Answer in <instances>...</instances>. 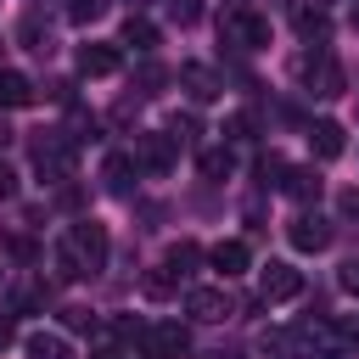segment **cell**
<instances>
[{"mask_svg":"<svg viewBox=\"0 0 359 359\" xmlns=\"http://www.w3.org/2000/svg\"><path fill=\"white\" fill-rule=\"evenodd\" d=\"M107 252H112L107 224H95V219H73L67 236H62V247H56V275H62V280H90V275L107 264Z\"/></svg>","mask_w":359,"mask_h":359,"instance_id":"6da1fadb","label":"cell"},{"mask_svg":"<svg viewBox=\"0 0 359 359\" xmlns=\"http://www.w3.org/2000/svg\"><path fill=\"white\" fill-rule=\"evenodd\" d=\"M219 45H230V50H264L269 45V17L252 11V6H230L219 17Z\"/></svg>","mask_w":359,"mask_h":359,"instance_id":"7a4b0ae2","label":"cell"},{"mask_svg":"<svg viewBox=\"0 0 359 359\" xmlns=\"http://www.w3.org/2000/svg\"><path fill=\"white\" fill-rule=\"evenodd\" d=\"M34 168H39L50 185L73 180V140H67L62 129H39V135H34Z\"/></svg>","mask_w":359,"mask_h":359,"instance_id":"3957f363","label":"cell"},{"mask_svg":"<svg viewBox=\"0 0 359 359\" xmlns=\"http://www.w3.org/2000/svg\"><path fill=\"white\" fill-rule=\"evenodd\" d=\"M297 79H303V90L309 95H342V62L331 56V50H309L303 62H297Z\"/></svg>","mask_w":359,"mask_h":359,"instance_id":"277c9868","label":"cell"},{"mask_svg":"<svg viewBox=\"0 0 359 359\" xmlns=\"http://www.w3.org/2000/svg\"><path fill=\"white\" fill-rule=\"evenodd\" d=\"M135 163H140L146 174H168V168L180 163V140H174L168 129H146V135H135Z\"/></svg>","mask_w":359,"mask_h":359,"instance_id":"5b68a950","label":"cell"},{"mask_svg":"<svg viewBox=\"0 0 359 359\" xmlns=\"http://www.w3.org/2000/svg\"><path fill=\"white\" fill-rule=\"evenodd\" d=\"M185 314L202 320V325H219V320L236 314V297H230L224 286H191V292H185Z\"/></svg>","mask_w":359,"mask_h":359,"instance_id":"8992f818","label":"cell"},{"mask_svg":"<svg viewBox=\"0 0 359 359\" xmlns=\"http://www.w3.org/2000/svg\"><path fill=\"white\" fill-rule=\"evenodd\" d=\"M297 292H303V275L292 264H264L258 269V303H286Z\"/></svg>","mask_w":359,"mask_h":359,"instance_id":"52a82bcc","label":"cell"},{"mask_svg":"<svg viewBox=\"0 0 359 359\" xmlns=\"http://www.w3.org/2000/svg\"><path fill=\"white\" fill-rule=\"evenodd\" d=\"M17 45H22V50H39V56H50V50H56V34H50V17H45L39 6H28V11L17 17Z\"/></svg>","mask_w":359,"mask_h":359,"instance_id":"ba28073f","label":"cell"},{"mask_svg":"<svg viewBox=\"0 0 359 359\" xmlns=\"http://www.w3.org/2000/svg\"><path fill=\"white\" fill-rule=\"evenodd\" d=\"M286 236H292V247H297V252H325V247H331V224H325L314 208H303V213L292 219V230H286Z\"/></svg>","mask_w":359,"mask_h":359,"instance_id":"9c48e42d","label":"cell"},{"mask_svg":"<svg viewBox=\"0 0 359 359\" xmlns=\"http://www.w3.org/2000/svg\"><path fill=\"white\" fill-rule=\"evenodd\" d=\"M118 67H123V50H118V45H107V39L79 45V73H84V79H107V73H118Z\"/></svg>","mask_w":359,"mask_h":359,"instance_id":"30bf717a","label":"cell"},{"mask_svg":"<svg viewBox=\"0 0 359 359\" xmlns=\"http://www.w3.org/2000/svg\"><path fill=\"white\" fill-rule=\"evenodd\" d=\"M180 90L191 95V101H219V73L208 67V62H180Z\"/></svg>","mask_w":359,"mask_h":359,"instance_id":"8fae6325","label":"cell"},{"mask_svg":"<svg viewBox=\"0 0 359 359\" xmlns=\"http://www.w3.org/2000/svg\"><path fill=\"white\" fill-rule=\"evenodd\" d=\"M135 180H140L135 151H112V157H107V168H101V185H107L112 196H135Z\"/></svg>","mask_w":359,"mask_h":359,"instance_id":"7c38bea8","label":"cell"},{"mask_svg":"<svg viewBox=\"0 0 359 359\" xmlns=\"http://www.w3.org/2000/svg\"><path fill=\"white\" fill-rule=\"evenodd\" d=\"M280 191H286V196H292L297 208H314V202H320V191H325V180H320L314 168H286Z\"/></svg>","mask_w":359,"mask_h":359,"instance_id":"4fadbf2b","label":"cell"},{"mask_svg":"<svg viewBox=\"0 0 359 359\" xmlns=\"http://www.w3.org/2000/svg\"><path fill=\"white\" fill-rule=\"evenodd\" d=\"M208 264H213V269H219L224 280H236V275H247L252 252H247V241H236V236H230V241H219V247L208 252Z\"/></svg>","mask_w":359,"mask_h":359,"instance_id":"5bb4252c","label":"cell"},{"mask_svg":"<svg viewBox=\"0 0 359 359\" xmlns=\"http://www.w3.org/2000/svg\"><path fill=\"white\" fill-rule=\"evenodd\" d=\"M309 146H314V157L320 163H331V157H342V123L337 118H320V123H309Z\"/></svg>","mask_w":359,"mask_h":359,"instance_id":"9a60e30c","label":"cell"},{"mask_svg":"<svg viewBox=\"0 0 359 359\" xmlns=\"http://www.w3.org/2000/svg\"><path fill=\"white\" fill-rule=\"evenodd\" d=\"M34 95H39V90H34V79H28V73H11V67L0 73V107H28Z\"/></svg>","mask_w":359,"mask_h":359,"instance_id":"2e32d148","label":"cell"},{"mask_svg":"<svg viewBox=\"0 0 359 359\" xmlns=\"http://www.w3.org/2000/svg\"><path fill=\"white\" fill-rule=\"evenodd\" d=\"M22 348H28V359H73V348H67L62 331H34Z\"/></svg>","mask_w":359,"mask_h":359,"instance_id":"e0dca14e","label":"cell"},{"mask_svg":"<svg viewBox=\"0 0 359 359\" xmlns=\"http://www.w3.org/2000/svg\"><path fill=\"white\" fill-rule=\"evenodd\" d=\"M292 28H297V39H325L331 17H325V6H303V11H292Z\"/></svg>","mask_w":359,"mask_h":359,"instance_id":"ac0fdd59","label":"cell"},{"mask_svg":"<svg viewBox=\"0 0 359 359\" xmlns=\"http://www.w3.org/2000/svg\"><path fill=\"white\" fill-rule=\"evenodd\" d=\"M118 45H135L140 56H151V45H157V28H151L140 11H129V22H123V39H118Z\"/></svg>","mask_w":359,"mask_h":359,"instance_id":"d6986e66","label":"cell"},{"mask_svg":"<svg viewBox=\"0 0 359 359\" xmlns=\"http://www.w3.org/2000/svg\"><path fill=\"white\" fill-rule=\"evenodd\" d=\"M140 292H146V297H174V292H180V275H174L168 264H157V269L140 275Z\"/></svg>","mask_w":359,"mask_h":359,"instance_id":"ffe728a7","label":"cell"},{"mask_svg":"<svg viewBox=\"0 0 359 359\" xmlns=\"http://www.w3.org/2000/svg\"><path fill=\"white\" fill-rule=\"evenodd\" d=\"M163 264H168V269H174V275H180V280H185V275H191V269H196V264H202V247H196V241H174V247H168V258H163Z\"/></svg>","mask_w":359,"mask_h":359,"instance_id":"44dd1931","label":"cell"},{"mask_svg":"<svg viewBox=\"0 0 359 359\" xmlns=\"http://www.w3.org/2000/svg\"><path fill=\"white\" fill-rule=\"evenodd\" d=\"M258 348H264V359H303L292 331H264V342H258Z\"/></svg>","mask_w":359,"mask_h":359,"instance_id":"7402d4cb","label":"cell"},{"mask_svg":"<svg viewBox=\"0 0 359 359\" xmlns=\"http://www.w3.org/2000/svg\"><path fill=\"white\" fill-rule=\"evenodd\" d=\"M230 168H236L230 146H213V151H202V174H208V180H230Z\"/></svg>","mask_w":359,"mask_h":359,"instance_id":"603a6c76","label":"cell"},{"mask_svg":"<svg viewBox=\"0 0 359 359\" xmlns=\"http://www.w3.org/2000/svg\"><path fill=\"white\" fill-rule=\"evenodd\" d=\"M135 84H140V95H163V84H168V73H163L157 62H140V67H135Z\"/></svg>","mask_w":359,"mask_h":359,"instance_id":"cb8c5ba5","label":"cell"},{"mask_svg":"<svg viewBox=\"0 0 359 359\" xmlns=\"http://www.w3.org/2000/svg\"><path fill=\"white\" fill-rule=\"evenodd\" d=\"M45 303H50V286H39V280H28V286L11 292V309H45Z\"/></svg>","mask_w":359,"mask_h":359,"instance_id":"d4e9b609","label":"cell"},{"mask_svg":"<svg viewBox=\"0 0 359 359\" xmlns=\"http://www.w3.org/2000/svg\"><path fill=\"white\" fill-rule=\"evenodd\" d=\"M107 6L112 0H67V22H95V17H107Z\"/></svg>","mask_w":359,"mask_h":359,"instance_id":"484cf974","label":"cell"},{"mask_svg":"<svg viewBox=\"0 0 359 359\" xmlns=\"http://www.w3.org/2000/svg\"><path fill=\"white\" fill-rule=\"evenodd\" d=\"M286 168H292V163H286L280 151H264V157H258V174H264V185H280V180H286Z\"/></svg>","mask_w":359,"mask_h":359,"instance_id":"4316f807","label":"cell"},{"mask_svg":"<svg viewBox=\"0 0 359 359\" xmlns=\"http://www.w3.org/2000/svg\"><path fill=\"white\" fill-rule=\"evenodd\" d=\"M331 331H337V342H342L348 353H359V314H337Z\"/></svg>","mask_w":359,"mask_h":359,"instance_id":"83f0119b","label":"cell"},{"mask_svg":"<svg viewBox=\"0 0 359 359\" xmlns=\"http://www.w3.org/2000/svg\"><path fill=\"white\" fill-rule=\"evenodd\" d=\"M202 17V0H168V22H180V28H191Z\"/></svg>","mask_w":359,"mask_h":359,"instance_id":"f1b7e54d","label":"cell"},{"mask_svg":"<svg viewBox=\"0 0 359 359\" xmlns=\"http://www.w3.org/2000/svg\"><path fill=\"white\" fill-rule=\"evenodd\" d=\"M168 135L185 146V140H191V135H202V129H196V118H191V112H174V118H168Z\"/></svg>","mask_w":359,"mask_h":359,"instance_id":"f546056e","label":"cell"},{"mask_svg":"<svg viewBox=\"0 0 359 359\" xmlns=\"http://www.w3.org/2000/svg\"><path fill=\"white\" fill-rule=\"evenodd\" d=\"M62 325H67V331H90V325H95V314L73 303V309H62Z\"/></svg>","mask_w":359,"mask_h":359,"instance_id":"4dcf8cb0","label":"cell"},{"mask_svg":"<svg viewBox=\"0 0 359 359\" xmlns=\"http://www.w3.org/2000/svg\"><path fill=\"white\" fill-rule=\"evenodd\" d=\"M337 213H342V219H359V185L337 191Z\"/></svg>","mask_w":359,"mask_h":359,"instance_id":"1f68e13d","label":"cell"},{"mask_svg":"<svg viewBox=\"0 0 359 359\" xmlns=\"http://www.w3.org/2000/svg\"><path fill=\"white\" fill-rule=\"evenodd\" d=\"M224 135H230V140H247V135H252V112H236V118L224 123Z\"/></svg>","mask_w":359,"mask_h":359,"instance_id":"d6a6232c","label":"cell"},{"mask_svg":"<svg viewBox=\"0 0 359 359\" xmlns=\"http://www.w3.org/2000/svg\"><path fill=\"white\" fill-rule=\"evenodd\" d=\"M337 280H342V292H353V297H359V258H348V264H342V275H337Z\"/></svg>","mask_w":359,"mask_h":359,"instance_id":"836d02e7","label":"cell"},{"mask_svg":"<svg viewBox=\"0 0 359 359\" xmlns=\"http://www.w3.org/2000/svg\"><path fill=\"white\" fill-rule=\"evenodd\" d=\"M17 342V314H0V353Z\"/></svg>","mask_w":359,"mask_h":359,"instance_id":"e575fe53","label":"cell"},{"mask_svg":"<svg viewBox=\"0 0 359 359\" xmlns=\"http://www.w3.org/2000/svg\"><path fill=\"white\" fill-rule=\"evenodd\" d=\"M6 196H17V174L0 163V202H6Z\"/></svg>","mask_w":359,"mask_h":359,"instance_id":"d590c367","label":"cell"},{"mask_svg":"<svg viewBox=\"0 0 359 359\" xmlns=\"http://www.w3.org/2000/svg\"><path fill=\"white\" fill-rule=\"evenodd\" d=\"M90 359H123V353H118V348H95Z\"/></svg>","mask_w":359,"mask_h":359,"instance_id":"8d00e7d4","label":"cell"},{"mask_svg":"<svg viewBox=\"0 0 359 359\" xmlns=\"http://www.w3.org/2000/svg\"><path fill=\"white\" fill-rule=\"evenodd\" d=\"M6 140H11V129H6V123H0V146H6Z\"/></svg>","mask_w":359,"mask_h":359,"instance_id":"74e56055","label":"cell"},{"mask_svg":"<svg viewBox=\"0 0 359 359\" xmlns=\"http://www.w3.org/2000/svg\"><path fill=\"white\" fill-rule=\"evenodd\" d=\"M353 28H359V0H353Z\"/></svg>","mask_w":359,"mask_h":359,"instance_id":"f35d334b","label":"cell"},{"mask_svg":"<svg viewBox=\"0 0 359 359\" xmlns=\"http://www.w3.org/2000/svg\"><path fill=\"white\" fill-rule=\"evenodd\" d=\"M269 6H286V0H269Z\"/></svg>","mask_w":359,"mask_h":359,"instance_id":"ab89813d","label":"cell"},{"mask_svg":"<svg viewBox=\"0 0 359 359\" xmlns=\"http://www.w3.org/2000/svg\"><path fill=\"white\" fill-rule=\"evenodd\" d=\"M129 6H146V0H129Z\"/></svg>","mask_w":359,"mask_h":359,"instance_id":"60d3db41","label":"cell"},{"mask_svg":"<svg viewBox=\"0 0 359 359\" xmlns=\"http://www.w3.org/2000/svg\"><path fill=\"white\" fill-rule=\"evenodd\" d=\"M314 6H325V0H314Z\"/></svg>","mask_w":359,"mask_h":359,"instance_id":"b9f144b4","label":"cell"}]
</instances>
